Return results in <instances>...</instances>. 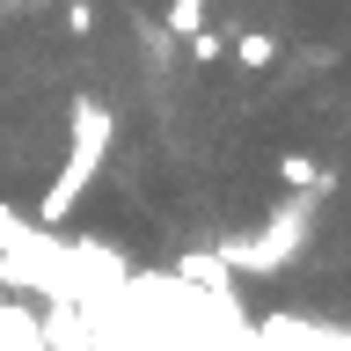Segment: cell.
<instances>
[{
  "label": "cell",
  "instance_id": "obj_1",
  "mask_svg": "<svg viewBox=\"0 0 351 351\" xmlns=\"http://www.w3.org/2000/svg\"><path fill=\"white\" fill-rule=\"evenodd\" d=\"M176 278H139L88 249H59L22 227H0V351H271L278 322H241L213 337L219 293L191 285V307H169Z\"/></svg>",
  "mask_w": 351,
  "mask_h": 351
}]
</instances>
